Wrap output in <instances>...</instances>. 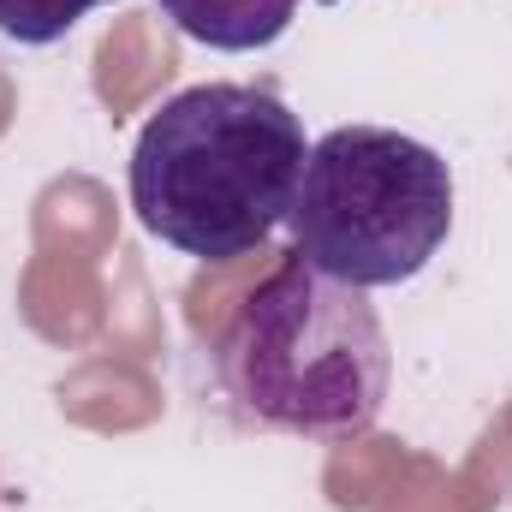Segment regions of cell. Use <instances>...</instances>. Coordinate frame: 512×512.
<instances>
[{
	"mask_svg": "<svg viewBox=\"0 0 512 512\" xmlns=\"http://www.w3.org/2000/svg\"><path fill=\"white\" fill-rule=\"evenodd\" d=\"M304 120L256 84H191L137 131L126 167L149 239L197 262H239L292 215Z\"/></svg>",
	"mask_w": 512,
	"mask_h": 512,
	"instance_id": "cell-1",
	"label": "cell"
},
{
	"mask_svg": "<svg viewBox=\"0 0 512 512\" xmlns=\"http://www.w3.org/2000/svg\"><path fill=\"white\" fill-rule=\"evenodd\" d=\"M215 382L251 429L352 441L382 417L393 352L370 292L292 251L221 328Z\"/></svg>",
	"mask_w": 512,
	"mask_h": 512,
	"instance_id": "cell-2",
	"label": "cell"
},
{
	"mask_svg": "<svg viewBox=\"0 0 512 512\" xmlns=\"http://www.w3.org/2000/svg\"><path fill=\"white\" fill-rule=\"evenodd\" d=\"M96 6H108V0H0V36L18 48H54Z\"/></svg>",
	"mask_w": 512,
	"mask_h": 512,
	"instance_id": "cell-5",
	"label": "cell"
},
{
	"mask_svg": "<svg viewBox=\"0 0 512 512\" xmlns=\"http://www.w3.org/2000/svg\"><path fill=\"white\" fill-rule=\"evenodd\" d=\"M286 227L346 286H405L453 233V167L393 126H334L304 155Z\"/></svg>",
	"mask_w": 512,
	"mask_h": 512,
	"instance_id": "cell-3",
	"label": "cell"
},
{
	"mask_svg": "<svg viewBox=\"0 0 512 512\" xmlns=\"http://www.w3.org/2000/svg\"><path fill=\"white\" fill-rule=\"evenodd\" d=\"M155 6L179 36H191L215 54H256V48L280 42L292 30L298 6H310V0H155ZM316 6H334V0H316Z\"/></svg>",
	"mask_w": 512,
	"mask_h": 512,
	"instance_id": "cell-4",
	"label": "cell"
}]
</instances>
